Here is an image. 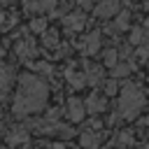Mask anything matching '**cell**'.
<instances>
[{
	"label": "cell",
	"mask_w": 149,
	"mask_h": 149,
	"mask_svg": "<svg viewBox=\"0 0 149 149\" xmlns=\"http://www.w3.org/2000/svg\"><path fill=\"white\" fill-rule=\"evenodd\" d=\"M47 95H49V88L40 77L21 74L19 77V91H16V98H14V114L26 116V114L40 112L47 102Z\"/></svg>",
	"instance_id": "1"
},
{
	"label": "cell",
	"mask_w": 149,
	"mask_h": 149,
	"mask_svg": "<svg viewBox=\"0 0 149 149\" xmlns=\"http://www.w3.org/2000/svg\"><path fill=\"white\" fill-rule=\"evenodd\" d=\"M144 105V95L140 91V86L135 84H126L121 88V95H119V112L123 119H133Z\"/></svg>",
	"instance_id": "2"
},
{
	"label": "cell",
	"mask_w": 149,
	"mask_h": 149,
	"mask_svg": "<svg viewBox=\"0 0 149 149\" xmlns=\"http://www.w3.org/2000/svg\"><path fill=\"white\" fill-rule=\"evenodd\" d=\"M119 7H121V0H100V5H98L93 12H95V16H100V19H109V16H114V14L119 12Z\"/></svg>",
	"instance_id": "3"
},
{
	"label": "cell",
	"mask_w": 149,
	"mask_h": 149,
	"mask_svg": "<svg viewBox=\"0 0 149 149\" xmlns=\"http://www.w3.org/2000/svg\"><path fill=\"white\" fill-rule=\"evenodd\" d=\"M84 112H86V107H84V102H81L79 98H70V100H68V119H70V121L79 123V121L84 119Z\"/></svg>",
	"instance_id": "4"
},
{
	"label": "cell",
	"mask_w": 149,
	"mask_h": 149,
	"mask_svg": "<svg viewBox=\"0 0 149 149\" xmlns=\"http://www.w3.org/2000/svg\"><path fill=\"white\" fill-rule=\"evenodd\" d=\"M84 107H86V112H93V114H98V112H105V100H102L98 93H91V95L86 98Z\"/></svg>",
	"instance_id": "5"
},
{
	"label": "cell",
	"mask_w": 149,
	"mask_h": 149,
	"mask_svg": "<svg viewBox=\"0 0 149 149\" xmlns=\"http://www.w3.org/2000/svg\"><path fill=\"white\" fill-rule=\"evenodd\" d=\"M100 144V133L98 130H86L81 133V147L84 149H98Z\"/></svg>",
	"instance_id": "6"
},
{
	"label": "cell",
	"mask_w": 149,
	"mask_h": 149,
	"mask_svg": "<svg viewBox=\"0 0 149 149\" xmlns=\"http://www.w3.org/2000/svg\"><path fill=\"white\" fill-rule=\"evenodd\" d=\"M16 54H19L21 58L35 56V42H33V40H21V42L16 44Z\"/></svg>",
	"instance_id": "7"
},
{
	"label": "cell",
	"mask_w": 149,
	"mask_h": 149,
	"mask_svg": "<svg viewBox=\"0 0 149 149\" xmlns=\"http://www.w3.org/2000/svg\"><path fill=\"white\" fill-rule=\"evenodd\" d=\"M63 21H65L68 30H79V28L84 26V14H68Z\"/></svg>",
	"instance_id": "8"
},
{
	"label": "cell",
	"mask_w": 149,
	"mask_h": 149,
	"mask_svg": "<svg viewBox=\"0 0 149 149\" xmlns=\"http://www.w3.org/2000/svg\"><path fill=\"white\" fill-rule=\"evenodd\" d=\"M98 47H100V35L98 33H91L88 37H86V44H84V54H95L98 51Z\"/></svg>",
	"instance_id": "9"
},
{
	"label": "cell",
	"mask_w": 149,
	"mask_h": 149,
	"mask_svg": "<svg viewBox=\"0 0 149 149\" xmlns=\"http://www.w3.org/2000/svg\"><path fill=\"white\" fill-rule=\"evenodd\" d=\"M68 81H70L72 86H77V88H79V86H84V84H86V77H84L81 72H74V70H68Z\"/></svg>",
	"instance_id": "10"
},
{
	"label": "cell",
	"mask_w": 149,
	"mask_h": 149,
	"mask_svg": "<svg viewBox=\"0 0 149 149\" xmlns=\"http://www.w3.org/2000/svg\"><path fill=\"white\" fill-rule=\"evenodd\" d=\"M26 137H28V135H26V130H23V128H19V133H9V135H7V142L14 147V144L26 142Z\"/></svg>",
	"instance_id": "11"
},
{
	"label": "cell",
	"mask_w": 149,
	"mask_h": 149,
	"mask_svg": "<svg viewBox=\"0 0 149 149\" xmlns=\"http://www.w3.org/2000/svg\"><path fill=\"white\" fill-rule=\"evenodd\" d=\"M56 7V0H40V2H30L28 9H37V12H44V9H51Z\"/></svg>",
	"instance_id": "12"
},
{
	"label": "cell",
	"mask_w": 149,
	"mask_h": 149,
	"mask_svg": "<svg viewBox=\"0 0 149 149\" xmlns=\"http://www.w3.org/2000/svg\"><path fill=\"white\" fill-rule=\"evenodd\" d=\"M9 81H12V68H7V65L0 63V88H5Z\"/></svg>",
	"instance_id": "13"
},
{
	"label": "cell",
	"mask_w": 149,
	"mask_h": 149,
	"mask_svg": "<svg viewBox=\"0 0 149 149\" xmlns=\"http://www.w3.org/2000/svg\"><path fill=\"white\" fill-rule=\"evenodd\" d=\"M86 81H91V84H100V81H102L100 70H98V68H88V70H86Z\"/></svg>",
	"instance_id": "14"
},
{
	"label": "cell",
	"mask_w": 149,
	"mask_h": 149,
	"mask_svg": "<svg viewBox=\"0 0 149 149\" xmlns=\"http://www.w3.org/2000/svg\"><path fill=\"white\" fill-rule=\"evenodd\" d=\"M130 42H133V44H142V42H144V30H142V28H133Z\"/></svg>",
	"instance_id": "15"
},
{
	"label": "cell",
	"mask_w": 149,
	"mask_h": 149,
	"mask_svg": "<svg viewBox=\"0 0 149 149\" xmlns=\"http://www.w3.org/2000/svg\"><path fill=\"white\" fill-rule=\"evenodd\" d=\"M116 58H119V54H116L114 49H107V51H105V65H112V68H114V65H116Z\"/></svg>",
	"instance_id": "16"
},
{
	"label": "cell",
	"mask_w": 149,
	"mask_h": 149,
	"mask_svg": "<svg viewBox=\"0 0 149 149\" xmlns=\"http://www.w3.org/2000/svg\"><path fill=\"white\" fill-rule=\"evenodd\" d=\"M44 26H47V21H44V19H33V21H30V28H33L35 33H42V30H44Z\"/></svg>",
	"instance_id": "17"
},
{
	"label": "cell",
	"mask_w": 149,
	"mask_h": 149,
	"mask_svg": "<svg viewBox=\"0 0 149 149\" xmlns=\"http://www.w3.org/2000/svg\"><path fill=\"white\" fill-rule=\"evenodd\" d=\"M130 72V65H119V68H114L112 70V74L114 77H123V74H128Z\"/></svg>",
	"instance_id": "18"
},
{
	"label": "cell",
	"mask_w": 149,
	"mask_h": 149,
	"mask_svg": "<svg viewBox=\"0 0 149 149\" xmlns=\"http://www.w3.org/2000/svg\"><path fill=\"white\" fill-rule=\"evenodd\" d=\"M44 37H47V40H44V44H47V47H54V44H58V35H56V33H47Z\"/></svg>",
	"instance_id": "19"
},
{
	"label": "cell",
	"mask_w": 149,
	"mask_h": 149,
	"mask_svg": "<svg viewBox=\"0 0 149 149\" xmlns=\"http://www.w3.org/2000/svg\"><path fill=\"white\" fill-rule=\"evenodd\" d=\"M119 140H121V142H126V144H128V142H133V135H130V133H123V135H121V137H119Z\"/></svg>",
	"instance_id": "20"
},
{
	"label": "cell",
	"mask_w": 149,
	"mask_h": 149,
	"mask_svg": "<svg viewBox=\"0 0 149 149\" xmlns=\"http://www.w3.org/2000/svg\"><path fill=\"white\" fill-rule=\"evenodd\" d=\"M107 91H109V93H114V91H116V84H112V81H109V84H107Z\"/></svg>",
	"instance_id": "21"
},
{
	"label": "cell",
	"mask_w": 149,
	"mask_h": 149,
	"mask_svg": "<svg viewBox=\"0 0 149 149\" xmlns=\"http://www.w3.org/2000/svg\"><path fill=\"white\" fill-rule=\"evenodd\" d=\"M144 123H147V126H149V116H147V119H144Z\"/></svg>",
	"instance_id": "22"
},
{
	"label": "cell",
	"mask_w": 149,
	"mask_h": 149,
	"mask_svg": "<svg viewBox=\"0 0 149 149\" xmlns=\"http://www.w3.org/2000/svg\"><path fill=\"white\" fill-rule=\"evenodd\" d=\"M0 56H2V47H0Z\"/></svg>",
	"instance_id": "23"
}]
</instances>
